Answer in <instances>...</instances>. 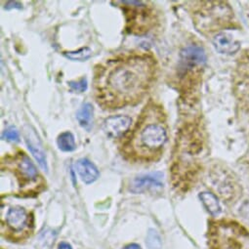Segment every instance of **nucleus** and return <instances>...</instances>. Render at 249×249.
<instances>
[{"label": "nucleus", "mask_w": 249, "mask_h": 249, "mask_svg": "<svg viewBox=\"0 0 249 249\" xmlns=\"http://www.w3.org/2000/svg\"><path fill=\"white\" fill-rule=\"evenodd\" d=\"M6 224L14 231H22L30 225V216L21 206H14L6 213Z\"/></svg>", "instance_id": "obj_11"}, {"label": "nucleus", "mask_w": 249, "mask_h": 249, "mask_svg": "<svg viewBox=\"0 0 249 249\" xmlns=\"http://www.w3.org/2000/svg\"><path fill=\"white\" fill-rule=\"evenodd\" d=\"M94 108L90 103H84L76 113V119L79 125L86 131H90L93 126Z\"/></svg>", "instance_id": "obj_14"}, {"label": "nucleus", "mask_w": 249, "mask_h": 249, "mask_svg": "<svg viewBox=\"0 0 249 249\" xmlns=\"http://www.w3.org/2000/svg\"><path fill=\"white\" fill-rule=\"evenodd\" d=\"M157 69L149 53L122 55L99 65L94 76L97 103L107 109L136 105L153 86Z\"/></svg>", "instance_id": "obj_1"}, {"label": "nucleus", "mask_w": 249, "mask_h": 249, "mask_svg": "<svg viewBox=\"0 0 249 249\" xmlns=\"http://www.w3.org/2000/svg\"><path fill=\"white\" fill-rule=\"evenodd\" d=\"M208 3L207 6L203 7L201 11L196 15V23L199 24V29H206V31H209L208 29H213V20L214 19V24L220 23L219 21L221 19H225L228 17L229 14L227 13V9H229L228 6H225L224 3L218 2V3Z\"/></svg>", "instance_id": "obj_6"}, {"label": "nucleus", "mask_w": 249, "mask_h": 249, "mask_svg": "<svg viewBox=\"0 0 249 249\" xmlns=\"http://www.w3.org/2000/svg\"><path fill=\"white\" fill-rule=\"evenodd\" d=\"M125 13L126 30L132 35L148 33L156 23L154 9L145 1H120Z\"/></svg>", "instance_id": "obj_4"}, {"label": "nucleus", "mask_w": 249, "mask_h": 249, "mask_svg": "<svg viewBox=\"0 0 249 249\" xmlns=\"http://www.w3.org/2000/svg\"><path fill=\"white\" fill-rule=\"evenodd\" d=\"M58 249H72V247H71V245L69 242L63 241V242H61V243L59 244Z\"/></svg>", "instance_id": "obj_23"}, {"label": "nucleus", "mask_w": 249, "mask_h": 249, "mask_svg": "<svg viewBox=\"0 0 249 249\" xmlns=\"http://www.w3.org/2000/svg\"><path fill=\"white\" fill-rule=\"evenodd\" d=\"M2 163H6L8 167L14 170V174L21 186L36 183L39 179V173L35 163L24 152L16 153L14 156L9 157L5 162L2 161Z\"/></svg>", "instance_id": "obj_5"}, {"label": "nucleus", "mask_w": 249, "mask_h": 249, "mask_svg": "<svg viewBox=\"0 0 249 249\" xmlns=\"http://www.w3.org/2000/svg\"><path fill=\"white\" fill-rule=\"evenodd\" d=\"M213 45L219 53L226 55L234 54L240 48V42L228 32L217 34L213 38Z\"/></svg>", "instance_id": "obj_12"}, {"label": "nucleus", "mask_w": 249, "mask_h": 249, "mask_svg": "<svg viewBox=\"0 0 249 249\" xmlns=\"http://www.w3.org/2000/svg\"><path fill=\"white\" fill-rule=\"evenodd\" d=\"M167 138L163 109L160 106L150 103L142 110L134 129L122 145V152L134 161H156L161 157Z\"/></svg>", "instance_id": "obj_2"}, {"label": "nucleus", "mask_w": 249, "mask_h": 249, "mask_svg": "<svg viewBox=\"0 0 249 249\" xmlns=\"http://www.w3.org/2000/svg\"><path fill=\"white\" fill-rule=\"evenodd\" d=\"M181 63L183 69L194 70L200 68L206 63V54L200 46L189 45L185 47L181 53Z\"/></svg>", "instance_id": "obj_10"}, {"label": "nucleus", "mask_w": 249, "mask_h": 249, "mask_svg": "<svg viewBox=\"0 0 249 249\" xmlns=\"http://www.w3.org/2000/svg\"><path fill=\"white\" fill-rule=\"evenodd\" d=\"M162 174L160 172L144 175L135 178L130 184V191L135 194L150 192V191H160L163 188L161 182Z\"/></svg>", "instance_id": "obj_9"}, {"label": "nucleus", "mask_w": 249, "mask_h": 249, "mask_svg": "<svg viewBox=\"0 0 249 249\" xmlns=\"http://www.w3.org/2000/svg\"><path fill=\"white\" fill-rule=\"evenodd\" d=\"M146 244L148 246V249H162L161 237L156 230L154 229L149 230L147 234Z\"/></svg>", "instance_id": "obj_19"}, {"label": "nucleus", "mask_w": 249, "mask_h": 249, "mask_svg": "<svg viewBox=\"0 0 249 249\" xmlns=\"http://www.w3.org/2000/svg\"><path fill=\"white\" fill-rule=\"evenodd\" d=\"M56 238V232L50 229L45 230L38 238L37 245L39 249H50L54 244V240Z\"/></svg>", "instance_id": "obj_18"}, {"label": "nucleus", "mask_w": 249, "mask_h": 249, "mask_svg": "<svg viewBox=\"0 0 249 249\" xmlns=\"http://www.w3.org/2000/svg\"><path fill=\"white\" fill-rule=\"evenodd\" d=\"M24 136H25L26 143H27L32 155L35 157V159L38 162L39 166L44 171L47 172L48 171V165H47L46 155H45V152L43 150L41 141H40L38 135L36 134V130L32 126L26 125L24 127Z\"/></svg>", "instance_id": "obj_8"}, {"label": "nucleus", "mask_w": 249, "mask_h": 249, "mask_svg": "<svg viewBox=\"0 0 249 249\" xmlns=\"http://www.w3.org/2000/svg\"><path fill=\"white\" fill-rule=\"evenodd\" d=\"M123 249H142V248H141L140 245H138L136 243H131V244L126 245Z\"/></svg>", "instance_id": "obj_24"}, {"label": "nucleus", "mask_w": 249, "mask_h": 249, "mask_svg": "<svg viewBox=\"0 0 249 249\" xmlns=\"http://www.w3.org/2000/svg\"><path fill=\"white\" fill-rule=\"evenodd\" d=\"M57 144H58L59 149L62 152L70 153V152H73L76 149V144H75L74 136L70 131H66V132L61 133L58 136Z\"/></svg>", "instance_id": "obj_16"}, {"label": "nucleus", "mask_w": 249, "mask_h": 249, "mask_svg": "<svg viewBox=\"0 0 249 249\" xmlns=\"http://www.w3.org/2000/svg\"><path fill=\"white\" fill-rule=\"evenodd\" d=\"M23 8V5L18 2V1H8L6 4H5V9L7 10H10V9H22Z\"/></svg>", "instance_id": "obj_22"}, {"label": "nucleus", "mask_w": 249, "mask_h": 249, "mask_svg": "<svg viewBox=\"0 0 249 249\" xmlns=\"http://www.w3.org/2000/svg\"><path fill=\"white\" fill-rule=\"evenodd\" d=\"M75 167L80 179L85 184L94 183L100 176L98 168L87 159H81L77 160Z\"/></svg>", "instance_id": "obj_13"}, {"label": "nucleus", "mask_w": 249, "mask_h": 249, "mask_svg": "<svg viewBox=\"0 0 249 249\" xmlns=\"http://www.w3.org/2000/svg\"><path fill=\"white\" fill-rule=\"evenodd\" d=\"M2 138L6 141L18 142L20 139V134H19V131L15 127L11 126V127L5 129V131L2 134Z\"/></svg>", "instance_id": "obj_21"}, {"label": "nucleus", "mask_w": 249, "mask_h": 249, "mask_svg": "<svg viewBox=\"0 0 249 249\" xmlns=\"http://www.w3.org/2000/svg\"><path fill=\"white\" fill-rule=\"evenodd\" d=\"M92 55V50L89 47H82L76 51H70L65 52L64 56L71 61L77 62H84L88 60Z\"/></svg>", "instance_id": "obj_17"}, {"label": "nucleus", "mask_w": 249, "mask_h": 249, "mask_svg": "<svg viewBox=\"0 0 249 249\" xmlns=\"http://www.w3.org/2000/svg\"><path fill=\"white\" fill-rule=\"evenodd\" d=\"M70 88L71 89V91L76 92V93H83L87 90L88 87V83H87V79L86 77H81L78 80H72V81H69L68 82Z\"/></svg>", "instance_id": "obj_20"}, {"label": "nucleus", "mask_w": 249, "mask_h": 249, "mask_svg": "<svg viewBox=\"0 0 249 249\" xmlns=\"http://www.w3.org/2000/svg\"><path fill=\"white\" fill-rule=\"evenodd\" d=\"M132 119L127 115H114L105 119L103 129L112 139L122 137L131 127Z\"/></svg>", "instance_id": "obj_7"}, {"label": "nucleus", "mask_w": 249, "mask_h": 249, "mask_svg": "<svg viewBox=\"0 0 249 249\" xmlns=\"http://www.w3.org/2000/svg\"><path fill=\"white\" fill-rule=\"evenodd\" d=\"M199 198H200L202 204L204 205V207L206 208V210L211 215L216 216L221 212V205L219 203L217 196L214 194L208 193V192H203L199 195Z\"/></svg>", "instance_id": "obj_15"}, {"label": "nucleus", "mask_w": 249, "mask_h": 249, "mask_svg": "<svg viewBox=\"0 0 249 249\" xmlns=\"http://www.w3.org/2000/svg\"><path fill=\"white\" fill-rule=\"evenodd\" d=\"M211 249H249V231L234 222L222 221L210 229Z\"/></svg>", "instance_id": "obj_3"}]
</instances>
